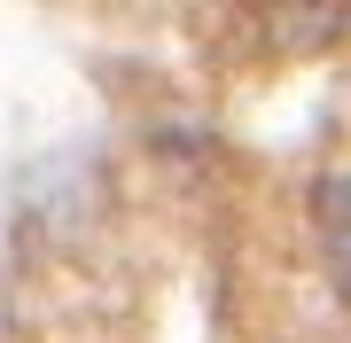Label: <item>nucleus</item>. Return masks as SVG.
Returning <instances> with one entry per match:
<instances>
[{
  "label": "nucleus",
  "instance_id": "f257e3e1",
  "mask_svg": "<svg viewBox=\"0 0 351 343\" xmlns=\"http://www.w3.org/2000/svg\"><path fill=\"white\" fill-rule=\"evenodd\" d=\"M313 234H320L328 289L351 305V172H320L313 179Z\"/></svg>",
  "mask_w": 351,
  "mask_h": 343
}]
</instances>
